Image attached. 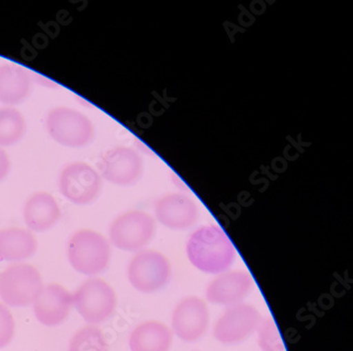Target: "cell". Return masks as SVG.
I'll list each match as a JSON object with an SVG mask.
<instances>
[{"mask_svg":"<svg viewBox=\"0 0 353 351\" xmlns=\"http://www.w3.org/2000/svg\"><path fill=\"white\" fill-rule=\"evenodd\" d=\"M187 258L195 269L205 274L219 275L230 269L236 252L230 237L221 226H201L189 237Z\"/></svg>","mask_w":353,"mask_h":351,"instance_id":"1","label":"cell"},{"mask_svg":"<svg viewBox=\"0 0 353 351\" xmlns=\"http://www.w3.org/2000/svg\"><path fill=\"white\" fill-rule=\"evenodd\" d=\"M261 319L257 308L250 303L230 305L214 324V339L221 344H239L257 331Z\"/></svg>","mask_w":353,"mask_h":351,"instance_id":"9","label":"cell"},{"mask_svg":"<svg viewBox=\"0 0 353 351\" xmlns=\"http://www.w3.org/2000/svg\"><path fill=\"white\" fill-rule=\"evenodd\" d=\"M155 232L157 222L153 217L141 210H130L112 221L108 234L115 248L137 252L151 242Z\"/></svg>","mask_w":353,"mask_h":351,"instance_id":"6","label":"cell"},{"mask_svg":"<svg viewBox=\"0 0 353 351\" xmlns=\"http://www.w3.org/2000/svg\"><path fill=\"white\" fill-rule=\"evenodd\" d=\"M15 333V321L9 309L0 303V349L12 342Z\"/></svg>","mask_w":353,"mask_h":351,"instance_id":"22","label":"cell"},{"mask_svg":"<svg viewBox=\"0 0 353 351\" xmlns=\"http://www.w3.org/2000/svg\"><path fill=\"white\" fill-rule=\"evenodd\" d=\"M257 333L258 345L262 351H285V343L272 317L261 319Z\"/></svg>","mask_w":353,"mask_h":351,"instance_id":"21","label":"cell"},{"mask_svg":"<svg viewBox=\"0 0 353 351\" xmlns=\"http://www.w3.org/2000/svg\"><path fill=\"white\" fill-rule=\"evenodd\" d=\"M171 264L157 250H143L136 252L128 266V278L134 289L141 293L161 291L171 278Z\"/></svg>","mask_w":353,"mask_h":351,"instance_id":"7","label":"cell"},{"mask_svg":"<svg viewBox=\"0 0 353 351\" xmlns=\"http://www.w3.org/2000/svg\"><path fill=\"white\" fill-rule=\"evenodd\" d=\"M68 351H108V343L101 329L90 325L74 333Z\"/></svg>","mask_w":353,"mask_h":351,"instance_id":"20","label":"cell"},{"mask_svg":"<svg viewBox=\"0 0 353 351\" xmlns=\"http://www.w3.org/2000/svg\"><path fill=\"white\" fill-rule=\"evenodd\" d=\"M61 208L52 195L44 191L33 193L23 206V220L29 230L47 232L61 219Z\"/></svg>","mask_w":353,"mask_h":351,"instance_id":"15","label":"cell"},{"mask_svg":"<svg viewBox=\"0 0 353 351\" xmlns=\"http://www.w3.org/2000/svg\"><path fill=\"white\" fill-rule=\"evenodd\" d=\"M154 212L161 224L173 230H188L200 217L196 203L183 193L163 195L155 203Z\"/></svg>","mask_w":353,"mask_h":351,"instance_id":"12","label":"cell"},{"mask_svg":"<svg viewBox=\"0 0 353 351\" xmlns=\"http://www.w3.org/2000/svg\"><path fill=\"white\" fill-rule=\"evenodd\" d=\"M102 177L88 163L74 161L65 166L59 174V189L72 204L88 205L101 192Z\"/></svg>","mask_w":353,"mask_h":351,"instance_id":"8","label":"cell"},{"mask_svg":"<svg viewBox=\"0 0 353 351\" xmlns=\"http://www.w3.org/2000/svg\"><path fill=\"white\" fill-rule=\"evenodd\" d=\"M11 170V161L3 148L0 147V181H3Z\"/></svg>","mask_w":353,"mask_h":351,"instance_id":"23","label":"cell"},{"mask_svg":"<svg viewBox=\"0 0 353 351\" xmlns=\"http://www.w3.org/2000/svg\"><path fill=\"white\" fill-rule=\"evenodd\" d=\"M72 305V294L68 290L59 283H49L33 303V311L41 324L55 327L68 319Z\"/></svg>","mask_w":353,"mask_h":351,"instance_id":"14","label":"cell"},{"mask_svg":"<svg viewBox=\"0 0 353 351\" xmlns=\"http://www.w3.org/2000/svg\"><path fill=\"white\" fill-rule=\"evenodd\" d=\"M74 308L88 324L108 321L117 307V297L112 285L100 278L86 280L72 294Z\"/></svg>","mask_w":353,"mask_h":351,"instance_id":"5","label":"cell"},{"mask_svg":"<svg viewBox=\"0 0 353 351\" xmlns=\"http://www.w3.org/2000/svg\"><path fill=\"white\" fill-rule=\"evenodd\" d=\"M26 120L14 106L0 108V147H11L19 143L26 133Z\"/></svg>","mask_w":353,"mask_h":351,"instance_id":"19","label":"cell"},{"mask_svg":"<svg viewBox=\"0 0 353 351\" xmlns=\"http://www.w3.org/2000/svg\"><path fill=\"white\" fill-rule=\"evenodd\" d=\"M46 129L55 143L67 148L85 147L94 137L92 120L68 106H58L47 114Z\"/></svg>","mask_w":353,"mask_h":351,"instance_id":"3","label":"cell"},{"mask_svg":"<svg viewBox=\"0 0 353 351\" xmlns=\"http://www.w3.org/2000/svg\"><path fill=\"white\" fill-rule=\"evenodd\" d=\"M254 281L250 272L232 270L219 274L206 289V299L214 305H230L243 303L252 292Z\"/></svg>","mask_w":353,"mask_h":351,"instance_id":"13","label":"cell"},{"mask_svg":"<svg viewBox=\"0 0 353 351\" xmlns=\"http://www.w3.org/2000/svg\"><path fill=\"white\" fill-rule=\"evenodd\" d=\"M67 255L78 273L98 275L108 270L112 248L108 239L96 230H80L69 239Z\"/></svg>","mask_w":353,"mask_h":351,"instance_id":"2","label":"cell"},{"mask_svg":"<svg viewBox=\"0 0 353 351\" xmlns=\"http://www.w3.org/2000/svg\"><path fill=\"white\" fill-rule=\"evenodd\" d=\"M173 332L167 325L157 321H145L133 329L129 338L131 351H169Z\"/></svg>","mask_w":353,"mask_h":351,"instance_id":"17","label":"cell"},{"mask_svg":"<svg viewBox=\"0 0 353 351\" xmlns=\"http://www.w3.org/2000/svg\"><path fill=\"white\" fill-rule=\"evenodd\" d=\"M37 240L30 230L9 228L0 230V260L21 261L35 255Z\"/></svg>","mask_w":353,"mask_h":351,"instance_id":"18","label":"cell"},{"mask_svg":"<svg viewBox=\"0 0 353 351\" xmlns=\"http://www.w3.org/2000/svg\"><path fill=\"white\" fill-rule=\"evenodd\" d=\"M43 288L41 273L31 264H11L0 274V297L10 307L32 305Z\"/></svg>","mask_w":353,"mask_h":351,"instance_id":"4","label":"cell"},{"mask_svg":"<svg viewBox=\"0 0 353 351\" xmlns=\"http://www.w3.org/2000/svg\"><path fill=\"white\" fill-rule=\"evenodd\" d=\"M100 177L117 186H131L143 175V161L133 148L114 147L99 161Z\"/></svg>","mask_w":353,"mask_h":351,"instance_id":"10","label":"cell"},{"mask_svg":"<svg viewBox=\"0 0 353 351\" xmlns=\"http://www.w3.org/2000/svg\"><path fill=\"white\" fill-rule=\"evenodd\" d=\"M31 72L17 64L0 65V103L6 106L21 104L30 94Z\"/></svg>","mask_w":353,"mask_h":351,"instance_id":"16","label":"cell"},{"mask_svg":"<svg viewBox=\"0 0 353 351\" xmlns=\"http://www.w3.org/2000/svg\"><path fill=\"white\" fill-rule=\"evenodd\" d=\"M210 317L206 303L200 297H185L173 310L171 330L183 342H196L206 333Z\"/></svg>","mask_w":353,"mask_h":351,"instance_id":"11","label":"cell"}]
</instances>
